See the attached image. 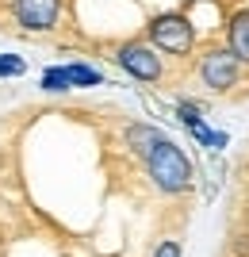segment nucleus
<instances>
[{
	"mask_svg": "<svg viewBox=\"0 0 249 257\" xmlns=\"http://www.w3.org/2000/svg\"><path fill=\"white\" fill-rule=\"evenodd\" d=\"M238 77H241V62L226 50V46H215V50L203 54V62H199V81H203L207 88L226 92V88L238 85Z\"/></svg>",
	"mask_w": 249,
	"mask_h": 257,
	"instance_id": "nucleus-3",
	"label": "nucleus"
},
{
	"mask_svg": "<svg viewBox=\"0 0 249 257\" xmlns=\"http://www.w3.org/2000/svg\"><path fill=\"white\" fill-rule=\"evenodd\" d=\"M115 62H119L130 77H138V81H157V77L165 73L161 58H157L153 46H146V43H123L119 54H115Z\"/></svg>",
	"mask_w": 249,
	"mask_h": 257,
	"instance_id": "nucleus-5",
	"label": "nucleus"
},
{
	"mask_svg": "<svg viewBox=\"0 0 249 257\" xmlns=\"http://www.w3.org/2000/svg\"><path fill=\"white\" fill-rule=\"evenodd\" d=\"M12 16L23 31H54L62 16V0H16Z\"/></svg>",
	"mask_w": 249,
	"mask_h": 257,
	"instance_id": "nucleus-4",
	"label": "nucleus"
},
{
	"mask_svg": "<svg viewBox=\"0 0 249 257\" xmlns=\"http://www.w3.org/2000/svg\"><path fill=\"white\" fill-rule=\"evenodd\" d=\"M23 69H27V65H23L20 54H4V58H0V77H20Z\"/></svg>",
	"mask_w": 249,
	"mask_h": 257,
	"instance_id": "nucleus-10",
	"label": "nucleus"
},
{
	"mask_svg": "<svg viewBox=\"0 0 249 257\" xmlns=\"http://www.w3.org/2000/svg\"><path fill=\"white\" fill-rule=\"evenodd\" d=\"M43 88H46V92H65V88H73V85H69V73H65V65H54V69H46V73H43Z\"/></svg>",
	"mask_w": 249,
	"mask_h": 257,
	"instance_id": "nucleus-9",
	"label": "nucleus"
},
{
	"mask_svg": "<svg viewBox=\"0 0 249 257\" xmlns=\"http://www.w3.org/2000/svg\"><path fill=\"white\" fill-rule=\"evenodd\" d=\"M161 142H165V135L157 127H150V123H130V127H127V146L134 154H142V158H150Z\"/></svg>",
	"mask_w": 249,
	"mask_h": 257,
	"instance_id": "nucleus-7",
	"label": "nucleus"
},
{
	"mask_svg": "<svg viewBox=\"0 0 249 257\" xmlns=\"http://www.w3.org/2000/svg\"><path fill=\"white\" fill-rule=\"evenodd\" d=\"M153 257H180V242H176V238H165L161 246L153 249Z\"/></svg>",
	"mask_w": 249,
	"mask_h": 257,
	"instance_id": "nucleus-11",
	"label": "nucleus"
},
{
	"mask_svg": "<svg viewBox=\"0 0 249 257\" xmlns=\"http://www.w3.org/2000/svg\"><path fill=\"white\" fill-rule=\"evenodd\" d=\"M226 50L238 58L241 65H249V12H234L226 23Z\"/></svg>",
	"mask_w": 249,
	"mask_h": 257,
	"instance_id": "nucleus-6",
	"label": "nucleus"
},
{
	"mask_svg": "<svg viewBox=\"0 0 249 257\" xmlns=\"http://www.w3.org/2000/svg\"><path fill=\"white\" fill-rule=\"evenodd\" d=\"M146 169H150V181L169 196H180V192L192 188V161H188V154L169 139L146 158Z\"/></svg>",
	"mask_w": 249,
	"mask_h": 257,
	"instance_id": "nucleus-1",
	"label": "nucleus"
},
{
	"mask_svg": "<svg viewBox=\"0 0 249 257\" xmlns=\"http://www.w3.org/2000/svg\"><path fill=\"white\" fill-rule=\"evenodd\" d=\"M150 39L157 50L165 54H188L195 46V31H192V23L180 16V12H169V16H157V20L150 23Z\"/></svg>",
	"mask_w": 249,
	"mask_h": 257,
	"instance_id": "nucleus-2",
	"label": "nucleus"
},
{
	"mask_svg": "<svg viewBox=\"0 0 249 257\" xmlns=\"http://www.w3.org/2000/svg\"><path fill=\"white\" fill-rule=\"evenodd\" d=\"M65 73H69V85H77V88H92V85H104V77H100V69H92V65H85V62H69V65H65Z\"/></svg>",
	"mask_w": 249,
	"mask_h": 257,
	"instance_id": "nucleus-8",
	"label": "nucleus"
}]
</instances>
